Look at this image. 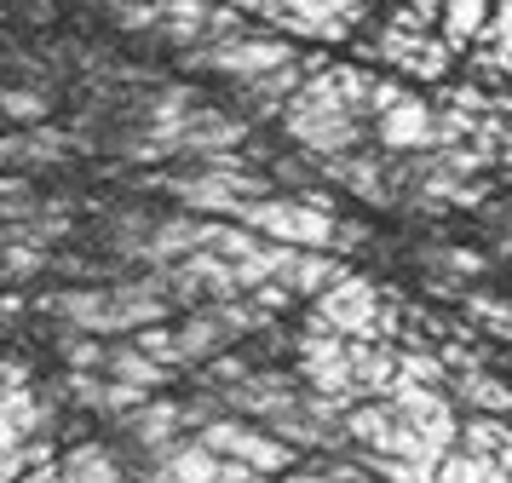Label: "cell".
<instances>
[{"mask_svg":"<svg viewBox=\"0 0 512 483\" xmlns=\"http://www.w3.org/2000/svg\"><path fill=\"white\" fill-rule=\"evenodd\" d=\"M236 225L277 242V248H305V253H328L340 236L334 219V196H259V202L236 207Z\"/></svg>","mask_w":512,"mask_h":483,"instance_id":"6da1fadb","label":"cell"},{"mask_svg":"<svg viewBox=\"0 0 512 483\" xmlns=\"http://www.w3.org/2000/svg\"><path fill=\"white\" fill-rule=\"evenodd\" d=\"M282 127H288L294 144L317 150V156H346L351 144H357V133H363V127H357V115L340 104V92H334V81H328V64L317 69L294 98H288Z\"/></svg>","mask_w":512,"mask_h":483,"instance_id":"7a4b0ae2","label":"cell"},{"mask_svg":"<svg viewBox=\"0 0 512 483\" xmlns=\"http://www.w3.org/2000/svg\"><path fill=\"white\" fill-rule=\"evenodd\" d=\"M196 443H202L208 455L236 460V466L259 472V478H271V472H294V460H300L282 437H271V426H254V420H242V414H219V420H208V426L196 432Z\"/></svg>","mask_w":512,"mask_h":483,"instance_id":"3957f363","label":"cell"},{"mask_svg":"<svg viewBox=\"0 0 512 483\" xmlns=\"http://www.w3.org/2000/svg\"><path fill=\"white\" fill-rule=\"evenodd\" d=\"M311 328H328L340 340H380V288H374L369 276L346 271L328 294L311 299Z\"/></svg>","mask_w":512,"mask_h":483,"instance_id":"277c9868","label":"cell"},{"mask_svg":"<svg viewBox=\"0 0 512 483\" xmlns=\"http://www.w3.org/2000/svg\"><path fill=\"white\" fill-rule=\"evenodd\" d=\"M374 58H386L392 69H409L420 81H443L455 52L443 46V35H426V18H415L409 6H397L392 23L374 35Z\"/></svg>","mask_w":512,"mask_h":483,"instance_id":"5b68a950","label":"cell"},{"mask_svg":"<svg viewBox=\"0 0 512 483\" xmlns=\"http://www.w3.org/2000/svg\"><path fill=\"white\" fill-rule=\"evenodd\" d=\"M300 386H311L317 397L340 403V409H357V380H351V357H346V340L328 334V328H305L300 340Z\"/></svg>","mask_w":512,"mask_h":483,"instance_id":"8992f818","label":"cell"},{"mask_svg":"<svg viewBox=\"0 0 512 483\" xmlns=\"http://www.w3.org/2000/svg\"><path fill=\"white\" fill-rule=\"evenodd\" d=\"M305 391H300V374H282V368H254L242 386L225 391V409L242 414V420H265V426H277L282 414H300Z\"/></svg>","mask_w":512,"mask_h":483,"instance_id":"52a82bcc","label":"cell"},{"mask_svg":"<svg viewBox=\"0 0 512 483\" xmlns=\"http://www.w3.org/2000/svg\"><path fill=\"white\" fill-rule=\"evenodd\" d=\"M196 64L213 69V75H225V81H259V75H271V69L294 64V46L288 41H219V46H202L196 52Z\"/></svg>","mask_w":512,"mask_h":483,"instance_id":"ba28073f","label":"cell"},{"mask_svg":"<svg viewBox=\"0 0 512 483\" xmlns=\"http://www.w3.org/2000/svg\"><path fill=\"white\" fill-rule=\"evenodd\" d=\"M374 133L386 150H432L438 144V110L426 98H403L397 110H386L374 121Z\"/></svg>","mask_w":512,"mask_h":483,"instance_id":"9c48e42d","label":"cell"},{"mask_svg":"<svg viewBox=\"0 0 512 483\" xmlns=\"http://www.w3.org/2000/svg\"><path fill=\"white\" fill-rule=\"evenodd\" d=\"M449 403H461L466 414H501V420H512V386L495 368H461V374H449Z\"/></svg>","mask_w":512,"mask_h":483,"instance_id":"30bf717a","label":"cell"},{"mask_svg":"<svg viewBox=\"0 0 512 483\" xmlns=\"http://www.w3.org/2000/svg\"><path fill=\"white\" fill-rule=\"evenodd\" d=\"M75 156V138L58 127H29V133L0 138V167H58Z\"/></svg>","mask_w":512,"mask_h":483,"instance_id":"8fae6325","label":"cell"},{"mask_svg":"<svg viewBox=\"0 0 512 483\" xmlns=\"http://www.w3.org/2000/svg\"><path fill=\"white\" fill-rule=\"evenodd\" d=\"M455 449L512 472V420H501V414H461V437H455Z\"/></svg>","mask_w":512,"mask_h":483,"instance_id":"7c38bea8","label":"cell"},{"mask_svg":"<svg viewBox=\"0 0 512 483\" xmlns=\"http://www.w3.org/2000/svg\"><path fill=\"white\" fill-rule=\"evenodd\" d=\"M248 144V121L242 115H225V110H196V121H190V133L179 150H196V156H236Z\"/></svg>","mask_w":512,"mask_h":483,"instance_id":"4fadbf2b","label":"cell"},{"mask_svg":"<svg viewBox=\"0 0 512 483\" xmlns=\"http://www.w3.org/2000/svg\"><path fill=\"white\" fill-rule=\"evenodd\" d=\"M346 276V265L334 259V253H305V248H288V259H282V288L294 299H317V294H328L334 282Z\"/></svg>","mask_w":512,"mask_h":483,"instance_id":"5bb4252c","label":"cell"},{"mask_svg":"<svg viewBox=\"0 0 512 483\" xmlns=\"http://www.w3.org/2000/svg\"><path fill=\"white\" fill-rule=\"evenodd\" d=\"M127 426V437L139 443V449H156V460L173 449V437H179V426H190L185 420V403H162V397H150L133 420H121Z\"/></svg>","mask_w":512,"mask_h":483,"instance_id":"9a60e30c","label":"cell"},{"mask_svg":"<svg viewBox=\"0 0 512 483\" xmlns=\"http://www.w3.org/2000/svg\"><path fill=\"white\" fill-rule=\"evenodd\" d=\"M397 426H403V420H397L392 403H380V397H363V403L346 414V437L363 443V455H392Z\"/></svg>","mask_w":512,"mask_h":483,"instance_id":"2e32d148","label":"cell"},{"mask_svg":"<svg viewBox=\"0 0 512 483\" xmlns=\"http://www.w3.org/2000/svg\"><path fill=\"white\" fill-rule=\"evenodd\" d=\"M323 179L334 184H346L351 196H369V202H386V161H374V156H328L323 167H317Z\"/></svg>","mask_w":512,"mask_h":483,"instance_id":"e0dca14e","label":"cell"},{"mask_svg":"<svg viewBox=\"0 0 512 483\" xmlns=\"http://www.w3.org/2000/svg\"><path fill=\"white\" fill-rule=\"evenodd\" d=\"M225 345H231V328L213 317V305H202L190 322H179V357H185V368L190 363H213Z\"/></svg>","mask_w":512,"mask_h":483,"instance_id":"ac0fdd59","label":"cell"},{"mask_svg":"<svg viewBox=\"0 0 512 483\" xmlns=\"http://www.w3.org/2000/svg\"><path fill=\"white\" fill-rule=\"evenodd\" d=\"M219 466H225V460L208 455L202 443H185V449L173 443V449L156 460V483H219Z\"/></svg>","mask_w":512,"mask_h":483,"instance_id":"d6986e66","label":"cell"},{"mask_svg":"<svg viewBox=\"0 0 512 483\" xmlns=\"http://www.w3.org/2000/svg\"><path fill=\"white\" fill-rule=\"evenodd\" d=\"M208 23H213V0H162V41L173 46H196L208 41Z\"/></svg>","mask_w":512,"mask_h":483,"instance_id":"ffe728a7","label":"cell"},{"mask_svg":"<svg viewBox=\"0 0 512 483\" xmlns=\"http://www.w3.org/2000/svg\"><path fill=\"white\" fill-rule=\"evenodd\" d=\"M489 6L495 0H443V46L449 52H472L478 46V35H484V23H489Z\"/></svg>","mask_w":512,"mask_h":483,"instance_id":"44dd1931","label":"cell"},{"mask_svg":"<svg viewBox=\"0 0 512 483\" xmlns=\"http://www.w3.org/2000/svg\"><path fill=\"white\" fill-rule=\"evenodd\" d=\"M104 374H110V380H121V386H139V391H156V386H167V380H173V368L150 363L133 340L110 345V363H104Z\"/></svg>","mask_w":512,"mask_h":483,"instance_id":"7402d4cb","label":"cell"},{"mask_svg":"<svg viewBox=\"0 0 512 483\" xmlns=\"http://www.w3.org/2000/svg\"><path fill=\"white\" fill-rule=\"evenodd\" d=\"M432 483H512V472L507 466H489V460H472V455H461V449H449Z\"/></svg>","mask_w":512,"mask_h":483,"instance_id":"603a6c76","label":"cell"},{"mask_svg":"<svg viewBox=\"0 0 512 483\" xmlns=\"http://www.w3.org/2000/svg\"><path fill=\"white\" fill-rule=\"evenodd\" d=\"M472 52H484V58L512 69V0H495V6H489V23H484V35H478Z\"/></svg>","mask_w":512,"mask_h":483,"instance_id":"cb8c5ba5","label":"cell"},{"mask_svg":"<svg viewBox=\"0 0 512 483\" xmlns=\"http://www.w3.org/2000/svg\"><path fill=\"white\" fill-rule=\"evenodd\" d=\"M0 115L18 121V127H47L52 98L47 92H24V87H0Z\"/></svg>","mask_w":512,"mask_h":483,"instance_id":"d4e9b609","label":"cell"},{"mask_svg":"<svg viewBox=\"0 0 512 483\" xmlns=\"http://www.w3.org/2000/svg\"><path fill=\"white\" fill-rule=\"evenodd\" d=\"M133 345H139L150 363L185 368V357H179V328H162V322H156V328H139V334H133Z\"/></svg>","mask_w":512,"mask_h":483,"instance_id":"484cf974","label":"cell"},{"mask_svg":"<svg viewBox=\"0 0 512 483\" xmlns=\"http://www.w3.org/2000/svg\"><path fill=\"white\" fill-rule=\"evenodd\" d=\"M461 311H466L472 322H484L489 334H507V340H512V305H507V299H495V294H466Z\"/></svg>","mask_w":512,"mask_h":483,"instance_id":"4316f807","label":"cell"},{"mask_svg":"<svg viewBox=\"0 0 512 483\" xmlns=\"http://www.w3.org/2000/svg\"><path fill=\"white\" fill-rule=\"evenodd\" d=\"M420 259H426V265H443L449 276H484L489 271L478 248H426Z\"/></svg>","mask_w":512,"mask_h":483,"instance_id":"83f0119b","label":"cell"},{"mask_svg":"<svg viewBox=\"0 0 512 483\" xmlns=\"http://www.w3.org/2000/svg\"><path fill=\"white\" fill-rule=\"evenodd\" d=\"M64 363H70V374H93V368H104L110 363V345H98V334H70L64 340Z\"/></svg>","mask_w":512,"mask_h":483,"instance_id":"f1b7e54d","label":"cell"},{"mask_svg":"<svg viewBox=\"0 0 512 483\" xmlns=\"http://www.w3.org/2000/svg\"><path fill=\"white\" fill-rule=\"evenodd\" d=\"M403 98H409V92L397 87V81H374V87H369V115L380 121V115H386V110H397Z\"/></svg>","mask_w":512,"mask_h":483,"instance_id":"f546056e","label":"cell"},{"mask_svg":"<svg viewBox=\"0 0 512 483\" xmlns=\"http://www.w3.org/2000/svg\"><path fill=\"white\" fill-rule=\"evenodd\" d=\"M219 483H265V478L248 472V466H236V460H225V466H219Z\"/></svg>","mask_w":512,"mask_h":483,"instance_id":"4dcf8cb0","label":"cell"},{"mask_svg":"<svg viewBox=\"0 0 512 483\" xmlns=\"http://www.w3.org/2000/svg\"><path fill=\"white\" fill-rule=\"evenodd\" d=\"M323 483H369V472H351V466H328Z\"/></svg>","mask_w":512,"mask_h":483,"instance_id":"1f68e13d","label":"cell"},{"mask_svg":"<svg viewBox=\"0 0 512 483\" xmlns=\"http://www.w3.org/2000/svg\"><path fill=\"white\" fill-rule=\"evenodd\" d=\"M397 6H409L415 18H438V12H443V0H397Z\"/></svg>","mask_w":512,"mask_h":483,"instance_id":"d6a6232c","label":"cell"},{"mask_svg":"<svg viewBox=\"0 0 512 483\" xmlns=\"http://www.w3.org/2000/svg\"><path fill=\"white\" fill-rule=\"evenodd\" d=\"M24 483H64V466H41V472H29Z\"/></svg>","mask_w":512,"mask_h":483,"instance_id":"836d02e7","label":"cell"}]
</instances>
